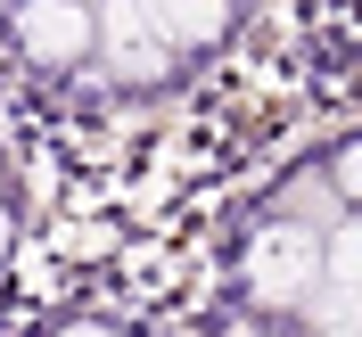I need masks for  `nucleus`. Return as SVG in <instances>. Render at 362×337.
Returning a JSON list of instances; mask_svg holds the SVG:
<instances>
[{
    "label": "nucleus",
    "mask_w": 362,
    "mask_h": 337,
    "mask_svg": "<svg viewBox=\"0 0 362 337\" xmlns=\"http://www.w3.org/2000/svg\"><path fill=\"white\" fill-rule=\"evenodd\" d=\"M148 17L173 49H214L230 33V0H148Z\"/></svg>",
    "instance_id": "4"
},
{
    "label": "nucleus",
    "mask_w": 362,
    "mask_h": 337,
    "mask_svg": "<svg viewBox=\"0 0 362 337\" xmlns=\"http://www.w3.org/2000/svg\"><path fill=\"white\" fill-rule=\"evenodd\" d=\"M329 181H338V206H354V148H338V165H329Z\"/></svg>",
    "instance_id": "5"
},
{
    "label": "nucleus",
    "mask_w": 362,
    "mask_h": 337,
    "mask_svg": "<svg viewBox=\"0 0 362 337\" xmlns=\"http://www.w3.org/2000/svg\"><path fill=\"white\" fill-rule=\"evenodd\" d=\"M17 49L33 66H83L90 58V0H25L17 8Z\"/></svg>",
    "instance_id": "3"
},
{
    "label": "nucleus",
    "mask_w": 362,
    "mask_h": 337,
    "mask_svg": "<svg viewBox=\"0 0 362 337\" xmlns=\"http://www.w3.org/2000/svg\"><path fill=\"white\" fill-rule=\"evenodd\" d=\"M8 247H17V214L0 206V271H8Z\"/></svg>",
    "instance_id": "6"
},
{
    "label": "nucleus",
    "mask_w": 362,
    "mask_h": 337,
    "mask_svg": "<svg viewBox=\"0 0 362 337\" xmlns=\"http://www.w3.org/2000/svg\"><path fill=\"white\" fill-rule=\"evenodd\" d=\"M90 58L107 74H124V83H157V74H173L181 49L157 33V17H148V0H90Z\"/></svg>",
    "instance_id": "2"
},
{
    "label": "nucleus",
    "mask_w": 362,
    "mask_h": 337,
    "mask_svg": "<svg viewBox=\"0 0 362 337\" xmlns=\"http://www.w3.org/2000/svg\"><path fill=\"white\" fill-rule=\"evenodd\" d=\"M239 280H247L255 305H272V313H296L305 305V288L321 280V223H305V214H280V223H264L247 239V264H239Z\"/></svg>",
    "instance_id": "1"
}]
</instances>
